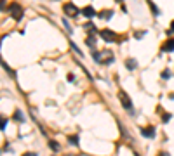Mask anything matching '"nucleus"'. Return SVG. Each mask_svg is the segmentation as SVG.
Wrapping results in <instances>:
<instances>
[{"mask_svg":"<svg viewBox=\"0 0 174 156\" xmlns=\"http://www.w3.org/2000/svg\"><path fill=\"white\" fill-rule=\"evenodd\" d=\"M23 156H37V154H35V153H25Z\"/></svg>","mask_w":174,"mask_h":156,"instance_id":"nucleus-23","label":"nucleus"},{"mask_svg":"<svg viewBox=\"0 0 174 156\" xmlns=\"http://www.w3.org/2000/svg\"><path fill=\"white\" fill-rule=\"evenodd\" d=\"M117 2H122V0H117Z\"/></svg>","mask_w":174,"mask_h":156,"instance_id":"nucleus-26","label":"nucleus"},{"mask_svg":"<svg viewBox=\"0 0 174 156\" xmlns=\"http://www.w3.org/2000/svg\"><path fill=\"white\" fill-rule=\"evenodd\" d=\"M141 134L145 135V137H148V139H152V137H155V129H153V127H146V129L141 130Z\"/></svg>","mask_w":174,"mask_h":156,"instance_id":"nucleus-8","label":"nucleus"},{"mask_svg":"<svg viewBox=\"0 0 174 156\" xmlns=\"http://www.w3.org/2000/svg\"><path fill=\"white\" fill-rule=\"evenodd\" d=\"M112 16H113V11H110V9H106V11H101V12H98V17H99V19H104V21H108V19H112Z\"/></svg>","mask_w":174,"mask_h":156,"instance_id":"nucleus-6","label":"nucleus"},{"mask_svg":"<svg viewBox=\"0 0 174 156\" xmlns=\"http://www.w3.org/2000/svg\"><path fill=\"white\" fill-rule=\"evenodd\" d=\"M162 50H164V52H172V50H174V38H169V40L164 42Z\"/></svg>","mask_w":174,"mask_h":156,"instance_id":"nucleus-5","label":"nucleus"},{"mask_svg":"<svg viewBox=\"0 0 174 156\" xmlns=\"http://www.w3.org/2000/svg\"><path fill=\"white\" fill-rule=\"evenodd\" d=\"M14 118H16L17 122H25V116H23V113L19 111V109H16V111H14Z\"/></svg>","mask_w":174,"mask_h":156,"instance_id":"nucleus-12","label":"nucleus"},{"mask_svg":"<svg viewBox=\"0 0 174 156\" xmlns=\"http://www.w3.org/2000/svg\"><path fill=\"white\" fill-rule=\"evenodd\" d=\"M82 14H84L85 17H89V19H91V17H94L96 14H98V12L94 11V9H93L91 5H87V7H84V11H82Z\"/></svg>","mask_w":174,"mask_h":156,"instance_id":"nucleus-7","label":"nucleus"},{"mask_svg":"<svg viewBox=\"0 0 174 156\" xmlns=\"http://www.w3.org/2000/svg\"><path fill=\"white\" fill-rule=\"evenodd\" d=\"M125 66H127V70H134V68H136V61L134 59H127L125 61Z\"/></svg>","mask_w":174,"mask_h":156,"instance_id":"nucleus-11","label":"nucleus"},{"mask_svg":"<svg viewBox=\"0 0 174 156\" xmlns=\"http://www.w3.org/2000/svg\"><path fill=\"white\" fill-rule=\"evenodd\" d=\"M7 127V118H4V116H0V130H4Z\"/></svg>","mask_w":174,"mask_h":156,"instance_id":"nucleus-14","label":"nucleus"},{"mask_svg":"<svg viewBox=\"0 0 174 156\" xmlns=\"http://www.w3.org/2000/svg\"><path fill=\"white\" fill-rule=\"evenodd\" d=\"M93 57L96 59V63H101V54L99 52H93Z\"/></svg>","mask_w":174,"mask_h":156,"instance_id":"nucleus-17","label":"nucleus"},{"mask_svg":"<svg viewBox=\"0 0 174 156\" xmlns=\"http://www.w3.org/2000/svg\"><path fill=\"white\" fill-rule=\"evenodd\" d=\"M143 35H145V31H136V33H134V38L139 40V38H143Z\"/></svg>","mask_w":174,"mask_h":156,"instance_id":"nucleus-20","label":"nucleus"},{"mask_svg":"<svg viewBox=\"0 0 174 156\" xmlns=\"http://www.w3.org/2000/svg\"><path fill=\"white\" fill-rule=\"evenodd\" d=\"M68 142H70L71 146H78V135H70V137H68Z\"/></svg>","mask_w":174,"mask_h":156,"instance_id":"nucleus-10","label":"nucleus"},{"mask_svg":"<svg viewBox=\"0 0 174 156\" xmlns=\"http://www.w3.org/2000/svg\"><path fill=\"white\" fill-rule=\"evenodd\" d=\"M99 37H101V38H103V40H104V42H113V40H115V38H117V37H115V33L113 31H110V30H103V31H99Z\"/></svg>","mask_w":174,"mask_h":156,"instance_id":"nucleus-3","label":"nucleus"},{"mask_svg":"<svg viewBox=\"0 0 174 156\" xmlns=\"http://www.w3.org/2000/svg\"><path fill=\"white\" fill-rule=\"evenodd\" d=\"M9 11H11V16H12V19L14 21H21L23 19V7L19 5V4H11L9 5Z\"/></svg>","mask_w":174,"mask_h":156,"instance_id":"nucleus-1","label":"nucleus"},{"mask_svg":"<svg viewBox=\"0 0 174 156\" xmlns=\"http://www.w3.org/2000/svg\"><path fill=\"white\" fill-rule=\"evenodd\" d=\"M162 78H164V80H169V78H171V71H169V70H164L162 71Z\"/></svg>","mask_w":174,"mask_h":156,"instance_id":"nucleus-15","label":"nucleus"},{"mask_svg":"<svg viewBox=\"0 0 174 156\" xmlns=\"http://www.w3.org/2000/svg\"><path fill=\"white\" fill-rule=\"evenodd\" d=\"M49 147L52 151H59V144H58L56 140H49Z\"/></svg>","mask_w":174,"mask_h":156,"instance_id":"nucleus-13","label":"nucleus"},{"mask_svg":"<svg viewBox=\"0 0 174 156\" xmlns=\"http://www.w3.org/2000/svg\"><path fill=\"white\" fill-rule=\"evenodd\" d=\"M2 11H6V2L4 0H0V12Z\"/></svg>","mask_w":174,"mask_h":156,"instance_id":"nucleus-21","label":"nucleus"},{"mask_svg":"<svg viewBox=\"0 0 174 156\" xmlns=\"http://www.w3.org/2000/svg\"><path fill=\"white\" fill-rule=\"evenodd\" d=\"M70 47H71V49H73V50H75L77 54H80V56H82V52H80V49L77 47V45H75V43H73V42H70Z\"/></svg>","mask_w":174,"mask_h":156,"instance_id":"nucleus-16","label":"nucleus"},{"mask_svg":"<svg viewBox=\"0 0 174 156\" xmlns=\"http://www.w3.org/2000/svg\"><path fill=\"white\" fill-rule=\"evenodd\" d=\"M85 43H87V45H89V47H94V45H96V37H94V33H91V35L87 37Z\"/></svg>","mask_w":174,"mask_h":156,"instance_id":"nucleus-9","label":"nucleus"},{"mask_svg":"<svg viewBox=\"0 0 174 156\" xmlns=\"http://www.w3.org/2000/svg\"><path fill=\"white\" fill-rule=\"evenodd\" d=\"M148 4H150V9H152V11L155 12V14H158V9L155 7V4H153V2H148Z\"/></svg>","mask_w":174,"mask_h":156,"instance_id":"nucleus-18","label":"nucleus"},{"mask_svg":"<svg viewBox=\"0 0 174 156\" xmlns=\"http://www.w3.org/2000/svg\"><path fill=\"white\" fill-rule=\"evenodd\" d=\"M63 24H65V28L68 30V33H71V26L68 24V21H66V19H63Z\"/></svg>","mask_w":174,"mask_h":156,"instance_id":"nucleus-19","label":"nucleus"},{"mask_svg":"<svg viewBox=\"0 0 174 156\" xmlns=\"http://www.w3.org/2000/svg\"><path fill=\"white\" fill-rule=\"evenodd\" d=\"M158 156H169V154H167V153H160Z\"/></svg>","mask_w":174,"mask_h":156,"instance_id":"nucleus-24","label":"nucleus"},{"mask_svg":"<svg viewBox=\"0 0 174 156\" xmlns=\"http://www.w3.org/2000/svg\"><path fill=\"white\" fill-rule=\"evenodd\" d=\"M63 11H65L66 16H78V9H77V5L71 4V2H66L65 5H63Z\"/></svg>","mask_w":174,"mask_h":156,"instance_id":"nucleus-2","label":"nucleus"},{"mask_svg":"<svg viewBox=\"0 0 174 156\" xmlns=\"http://www.w3.org/2000/svg\"><path fill=\"white\" fill-rule=\"evenodd\" d=\"M119 97H120V101H122V106H124L125 109H130V108H132V104H130V99H129V96H127V94L120 92Z\"/></svg>","mask_w":174,"mask_h":156,"instance_id":"nucleus-4","label":"nucleus"},{"mask_svg":"<svg viewBox=\"0 0 174 156\" xmlns=\"http://www.w3.org/2000/svg\"><path fill=\"white\" fill-rule=\"evenodd\" d=\"M171 30H172V31H174V21H172V24H171Z\"/></svg>","mask_w":174,"mask_h":156,"instance_id":"nucleus-25","label":"nucleus"},{"mask_svg":"<svg viewBox=\"0 0 174 156\" xmlns=\"http://www.w3.org/2000/svg\"><path fill=\"white\" fill-rule=\"evenodd\" d=\"M164 122H169V120H171V114H169V113H165V114H164Z\"/></svg>","mask_w":174,"mask_h":156,"instance_id":"nucleus-22","label":"nucleus"}]
</instances>
